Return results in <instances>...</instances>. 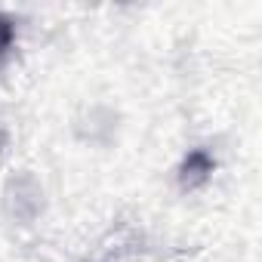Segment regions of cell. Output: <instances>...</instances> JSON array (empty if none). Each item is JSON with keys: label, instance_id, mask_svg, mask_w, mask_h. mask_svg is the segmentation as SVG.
<instances>
[{"label": "cell", "instance_id": "cell-1", "mask_svg": "<svg viewBox=\"0 0 262 262\" xmlns=\"http://www.w3.org/2000/svg\"><path fill=\"white\" fill-rule=\"evenodd\" d=\"M13 43H16V22L0 13V65H4L7 56L13 53Z\"/></svg>", "mask_w": 262, "mask_h": 262}, {"label": "cell", "instance_id": "cell-2", "mask_svg": "<svg viewBox=\"0 0 262 262\" xmlns=\"http://www.w3.org/2000/svg\"><path fill=\"white\" fill-rule=\"evenodd\" d=\"M194 173V176H207L210 170H213V161L207 158V151H191L188 158H185V173Z\"/></svg>", "mask_w": 262, "mask_h": 262}]
</instances>
